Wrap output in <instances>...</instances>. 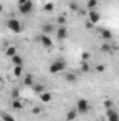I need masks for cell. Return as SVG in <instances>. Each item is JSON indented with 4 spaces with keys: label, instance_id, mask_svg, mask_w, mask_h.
I'll list each match as a JSON object with an SVG mask.
<instances>
[{
    "label": "cell",
    "instance_id": "obj_9",
    "mask_svg": "<svg viewBox=\"0 0 119 121\" xmlns=\"http://www.w3.org/2000/svg\"><path fill=\"white\" fill-rule=\"evenodd\" d=\"M31 87H32L34 93H36V94H42V93H45V91H46L45 86H44V85H41V83H34Z\"/></svg>",
    "mask_w": 119,
    "mask_h": 121
},
{
    "label": "cell",
    "instance_id": "obj_33",
    "mask_svg": "<svg viewBox=\"0 0 119 121\" xmlns=\"http://www.w3.org/2000/svg\"><path fill=\"white\" fill-rule=\"evenodd\" d=\"M27 1H30V0H18V4H25Z\"/></svg>",
    "mask_w": 119,
    "mask_h": 121
},
{
    "label": "cell",
    "instance_id": "obj_6",
    "mask_svg": "<svg viewBox=\"0 0 119 121\" xmlns=\"http://www.w3.org/2000/svg\"><path fill=\"white\" fill-rule=\"evenodd\" d=\"M39 41H41V44H42V47H44L45 49L52 48V45H53V42H52V39L49 38V35H45V34H42V35L39 37Z\"/></svg>",
    "mask_w": 119,
    "mask_h": 121
},
{
    "label": "cell",
    "instance_id": "obj_21",
    "mask_svg": "<svg viewBox=\"0 0 119 121\" xmlns=\"http://www.w3.org/2000/svg\"><path fill=\"white\" fill-rule=\"evenodd\" d=\"M56 23H58L59 26H66V23H67V18H66L64 16H59V17L56 18Z\"/></svg>",
    "mask_w": 119,
    "mask_h": 121
},
{
    "label": "cell",
    "instance_id": "obj_14",
    "mask_svg": "<svg viewBox=\"0 0 119 121\" xmlns=\"http://www.w3.org/2000/svg\"><path fill=\"white\" fill-rule=\"evenodd\" d=\"M23 83H24L25 86H32V85L35 83L34 76H32V75H30V73H28V75H25V76H24V79H23Z\"/></svg>",
    "mask_w": 119,
    "mask_h": 121
},
{
    "label": "cell",
    "instance_id": "obj_31",
    "mask_svg": "<svg viewBox=\"0 0 119 121\" xmlns=\"http://www.w3.org/2000/svg\"><path fill=\"white\" fill-rule=\"evenodd\" d=\"M92 26H94V24H92V23H90V21H88V23H86V28H88V30H90V28H92Z\"/></svg>",
    "mask_w": 119,
    "mask_h": 121
},
{
    "label": "cell",
    "instance_id": "obj_26",
    "mask_svg": "<svg viewBox=\"0 0 119 121\" xmlns=\"http://www.w3.org/2000/svg\"><path fill=\"white\" fill-rule=\"evenodd\" d=\"M90 58H91V54L90 52H83V55H81V60L83 62H88Z\"/></svg>",
    "mask_w": 119,
    "mask_h": 121
},
{
    "label": "cell",
    "instance_id": "obj_15",
    "mask_svg": "<svg viewBox=\"0 0 119 121\" xmlns=\"http://www.w3.org/2000/svg\"><path fill=\"white\" fill-rule=\"evenodd\" d=\"M39 97H41V101H42V103H49V101L52 100V93L45 91V93L39 94Z\"/></svg>",
    "mask_w": 119,
    "mask_h": 121
},
{
    "label": "cell",
    "instance_id": "obj_28",
    "mask_svg": "<svg viewBox=\"0 0 119 121\" xmlns=\"http://www.w3.org/2000/svg\"><path fill=\"white\" fill-rule=\"evenodd\" d=\"M11 97H13V100H16V99H20V90H18V89H14V90H11Z\"/></svg>",
    "mask_w": 119,
    "mask_h": 121
},
{
    "label": "cell",
    "instance_id": "obj_12",
    "mask_svg": "<svg viewBox=\"0 0 119 121\" xmlns=\"http://www.w3.org/2000/svg\"><path fill=\"white\" fill-rule=\"evenodd\" d=\"M112 37H114L112 31H109V30H102L101 31V38H102L104 41H111Z\"/></svg>",
    "mask_w": 119,
    "mask_h": 121
},
{
    "label": "cell",
    "instance_id": "obj_23",
    "mask_svg": "<svg viewBox=\"0 0 119 121\" xmlns=\"http://www.w3.org/2000/svg\"><path fill=\"white\" fill-rule=\"evenodd\" d=\"M102 104H104V107H105L107 110H109V108H112V107H114V101H112V100H109V99H108V100H104V103H102Z\"/></svg>",
    "mask_w": 119,
    "mask_h": 121
},
{
    "label": "cell",
    "instance_id": "obj_17",
    "mask_svg": "<svg viewBox=\"0 0 119 121\" xmlns=\"http://www.w3.org/2000/svg\"><path fill=\"white\" fill-rule=\"evenodd\" d=\"M14 76H17V78H20L21 75H23V72H24V65H17V66H14Z\"/></svg>",
    "mask_w": 119,
    "mask_h": 121
},
{
    "label": "cell",
    "instance_id": "obj_1",
    "mask_svg": "<svg viewBox=\"0 0 119 121\" xmlns=\"http://www.w3.org/2000/svg\"><path fill=\"white\" fill-rule=\"evenodd\" d=\"M67 68V63L64 62L63 59H56L53 60L52 63H51V66H49V72L51 73H60V72H63L64 69Z\"/></svg>",
    "mask_w": 119,
    "mask_h": 121
},
{
    "label": "cell",
    "instance_id": "obj_5",
    "mask_svg": "<svg viewBox=\"0 0 119 121\" xmlns=\"http://www.w3.org/2000/svg\"><path fill=\"white\" fill-rule=\"evenodd\" d=\"M32 9H34V4H32V1H27L25 4H18V11L21 13V14H24V16H27V14H30L31 11H32Z\"/></svg>",
    "mask_w": 119,
    "mask_h": 121
},
{
    "label": "cell",
    "instance_id": "obj_35",
    "mask_svg": "<svg viewBox=\"0 0 119 121\" xmlns=\"http://www.w3.org/2000/svg\"><path fill=\"white\" fill-rule=\"evenodd\" d=\"M118 51H119V45H118Z\"/></svg>",
    "mask_w": 119,
    "mask_h": 121
},
{
    "label": "cell",
    "instance_id": "obj_30",
    "mask_svg": "<svg viewBox=\"0 0 119 121\" xmlns=\"http://www.w3.org/2000/svg\"><path fill=\"white\" fill-rule=\"evenodd\" d=\"M70 9H71L73 11H77V10H79V6H77V3H76V1H71V3H70Z\"/></svg>",
    "mask_w": 119,
    "mask_h": 121
},
{
    "label": "cell",
    "instance_id": "obj_22",
    "mask_svg": "<svg viewBox=\"0 0 119 121\" xmlns=\"http://www.w3.org/2000/svg\"><path fill=\"white\" fill-rule=\"evenodd\" d=\"M90 70H91V68H90L88 62H83V63H81V72H84V73H88Z\"/></svg>",
    "mask_w": 119,
    "mask_h": 121
},
{
    "label": "cell",
    "instance_id": "obj_24",
    "mask_svg": "<svg viewBox=\"0 0 119 121\" xmlns=\"http://www.w3.org/2000/svg\"><path fill=\"white\" fill-rule=\"evenodd\" d=\"M16 51H17L16 47H10V48L6 51V55H7V56H14V55H16Z\"/></svg>",
    "mask_w": 119,
    "mask_h": 121
},
{
    "label": "cell",
    "instance_id": "obj_20",
    "mask_svg": "<svg viewBox=\"0 0 119 121\" xmlns=\"http://www.w3.org/2000/svg\"><path fill=\"white\" fill-rule=\"evenodd\" d=\"M53 9H55L53 3H46V4L44 6V11H46V13H51V11H53Z\"/></svg>",
    "mask_w": 119,
    "mask_h": 121
},
{
    "label": "cell",
    "instance_id": "obj_27",
    "mask_svg": "<svg viewBox=\"0 0 119 121\" xmlns=\"http://www.w3.org/2000/svg\"><path fill=\"white\" fill-rule=\"evenodd\" d=\"M112 49V47L109 45V44H104V45H101V51L102 52H109Z\"/></svg>",
    "mask_w": 119,
    "mask_h": 121
},
{
    "label": "cell",
    "instance_id": "obj_13",
    "mask_svg": "<svg viewBox=\"0 0 119 121\" xmlns=\"http://www.w3.org/2000/svg\"><path fill=\"white\" fill-rule=\"evenodd\" d=\"M64 80L67 82V83H76V80H77V76L74 75V73H71V72H67L66 75H64Z\"/></svg>",
    "mask_w": 119,
    "mask_h": 121
},
{
    "label": "cell",
    "instance_id": "obj_11",
    "mask_svg": "<svg viewBox=\"0 0 119 121\" xmlns=\"http://www.w3.org/2000/svg\"><path fill=\"white\" fill-rule=\"evenodd\" d=\"M41 30H42V34H45V35H49V34L55 30V28H53V26H52L51 23H46V24H42Z\"/></svg>",
    "mask_w": 119,
    "mask_h": 121
},
{
    "label": "cell",
    "instance_id": "obj_4",
    "mask_svg": "<svg viewBox=\"0 0 119 121\" xmlns=\"http://www.w3.org/2000/svg\"><path fill=\"white\" fill-rule=\"evenodd\" d=\"M67 37H69V31L66 28V26H59V27L56 28V39L63 41V39H66Z\"/></svg>",
    "mask_w": 119,
    "mask_h": 121
},
{
    "label": "cell",
    "instance_id": "obj_34",
    "mask_svg": "<svg viewBox=\"0 0 119 121\" xmlns=\"http://www.w3.org/2000/svg\"><path fill=\"white\" fill-rule=\"evenodd\" d=\"M101 1H107V0H101Z\"/></svg>",
    "mask_w": 119,
    "mask_h": 121
},
{
    "label": "cell",
    "instance_id": "obj_8",
    "mask_svg": "<svg viewBox=\"0 0 119 121\" xmlns=\"http://www.w3.org/2000/svg\"><path fill=\"white\" fill-rule=\"evenodd\" d=\"M107 118H108V121H119V114H118V111H115L114 108H109V110H107Z\"/></svg>",
    "mask_w": 119,
    "mask_h": 121
},
{
    "label": "cell",
    "instance_id": "obj_29",
    "mask_svg": "<svg viewBox=\"0 0 119 121\" xmlns=\"http://www.w3.org/2000/svg\"><path fill=\"white\" fill-rule=\"evenodd\" d=\"M104 70H105V66H104V65H97V66H95V72L102 73Z\"/></svg>",
    "mask_w": 119,
    "mask_h": 121
},
{
    "label": "cell",
    "instance_id": "obj_3",
    "mask_svg": "<svg viewBox=\"0 0 119 121\" xmlns=\"http://www.w3.org/2000/svg\"><path fill=\"white\" fill-rule=\"evenodd\" d=\"M7 27H8V30H11L13 32H16V34H20L21 31L24 30V27L21 26V23L17 18H10L7 21Z\"/></svg>",
    "mask_w": 119,
    "mask_h": 121
},
{
    "label": "cell",
    "instance_id": "obj_2",
    "mask_svg": "<svg viewBox=\"0 0 119 121\" xmlns=\"http://www.w3.org/2000/svg\"><path fill=\"white\" fill-rule=\"evenodd\" d=\"M76 108L79 111V114H87L90 111V103L87 99H79L76 103Z\"/></svg>",
    "mask_w": 119,
    "mask_h": 121
},
{
    "label": "cell",
    "instance_id": "obj_32",
    "mask_svg": "<svg viewBox=\"0 0 119 121\" xmlns=\"http://www.w3.org/2000/svg\"><path fill=\"white\" fill-rule=\"evenodd\" d=\"M39 111H41V110H39L38 107H35V108H32V113H34V114H38Z\"/></svg>",
    "mask_w": 119,
    "mask_h": 121
},
{
    "label": "cell",
    "instance_id": "obj_10",
    "mask_svg": "<svg viewBox=\"0 0 119 121\" xmlns=\"http://www.w3.org/2000/svg\"><path fill=\"white\" fill-rule=\"evenodd\" d=\"M77 116H79L77 108H74V110H69V111H67V114H66V121L76 120V118H77Z\"/></svg>",
    "mask_w": 119,
    "mask_h": 121
},
{
    "label": "cell",
    "instance_id": "obj_7",
    "mask_svg": "<svg viewBox=\"0 0 119 121\" xmlns=\"http://www.w3.org/2000/svg\"><path fill=\"white\" fill-rule=\"evenodd\" d=\"M88 21L90 23H92V24H98V23L101 21V16H99V13H97V11H94V10H90Z\"/></svg>",
    "mask_w": 119,
    "mask_h": 121
},
{
    "label": "cell",
    "instance_id": "obj_16",
    "mask_svg": "<svg viewBox=\"0 0 119 121\" xmlns=\"http://www.w3.org/2000/svg\"><path fill=\"white\" fill-rule=\"evenodd\" d=\"M11 107H13L14 110H21L24 106H23V101H21L20 99H16V100L11 101Z\"/></svg>",
    "mask_w": 119,
    "mask_h": 121
},
{
    "label": "cell",
    "instance_id": "obj_19",
    "mask_svg": "<svg viewBox=\"0 0 119 121\" xmlns=\"http://www.w3.org/2000/svg\"><path fill=\"white\" fill-rule=\"evenodd\" d=\"M97 3H98V0H87V9L88 10H94L97 7Z\"/></svg>",
    "mask_w": 119,
    "mask_h": 121
},
{
    "label": "cell",
    "instance_id": "obj_25",
    "mask_svg": "<svg viewBox=\"0 0 119 121\" xmlns=\"http://www.w3.org/2000/svg\"><path fill=\"white\" fill-rule=\"evenodd\" d=\"M1 118H3V121H16L11 116H8L7 113H1Z\"/></svg>",
    "mask_w": 119,
    "mask_h": 121
},
{
    "label": "cell",
    "instance_id": "obj_18",
    "mask_svg": "<svg viewBox=\"0 0 119 121\" xmlns=\"http://www.w3.org/2000/svg\"><path fill=\"white\" fill-rule=\"evenodd\" d=\"M11 62L17 66V65H24V60L23 58L20 56V55H14V56H11Z\"/></svg>",
    "mask_w": 119,
    "mask_h": 121
}]
</instances>
